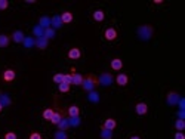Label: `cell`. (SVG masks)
<instances>
[{"mask_svg": "<svg viewBox=\"0 0 185 139\" xmlns=\"http://www.w3.org/2000/svg\"><path fill=\"white\" fill-rule=\"evenodd\" d=\"M98 77H95V76H87V77H85V80H83V83H81V86H83V89L86 90L87 93L92 92V90H95V87L98 86Z\"/></svg>", "mask_w": 185, "mask_h": 139, "instance_id": "1", "label": "cell"}, {"mask_svg": "<svg viewBox=\"0 0 185 139\" xmlns=\"http://www.w3.org/2000/svg\"><path fill=\"white\" fill-rule=\"evenodd\" d=\"M152 27H150V25H141L138 28V37L141 40H144V41H147V40H150L152 37Z\"/></svg>", "mask_w": 185, "mask_h": 139, "instance_id": "2", "label": "cell"}, {"mask_svg": "<svg viewBox=\"0 0 185 139\" xmlns=\"http://www.w3.org/2000/svg\"><path fill=\"white\" fill-rule=\"evenodd\" d=\"M112 81H114V79H112V76L110 73H104L98 77V83L102 85V86H110Z\"/></svg>", "mask_w": 185, "mask_h": 139, "instance_id": "3", "label": "cell"}, {"mask_svg": "<svg viewBox=\"0 0 185 139\" xmlns=\"http://www.w3.org/2000/svg\"><path fill=\"white\" fill-rule=\"evenodd\" d=\"M104 37H105V40H108V41L116 40V39H117V30H116V28H112V27L107 28L105 33H104Z\"/></svg>", "mask_w": 185, "mask_h": 139, "instance_id": "4", "label": "cell"}, {"mask_svg": "<svg viewBox=\"0 0 185 139\" xmlns=\"http://www.w3.org/2000/svg\"><path fill=\"white\" fill-rule=\"evenodd\" d=\"M67 56L70 59H80L81 58V50H80L79 47H71L68 50V53H67Z\"/></svg>", "mask_w": 185, "mask_h": 139, "instance_id": "5", "label": "cell"}, {"mask_svg": "<svg viewBox=\"0 0 185 139\" xmlns=\"http://www.w3.org/2000/svg\"><path fill=\"white\" fill-rule=\"evenodd\" d=\"M181 99V96H179L176 92H169L167 95V105H176Z\"/></svg>", "mask_w": 185, "mask_h": 139, "instance_id": "6", "label": "cell"}, {"mask_svg": "<svg viewBox=\"0 0 185 139\" xmlns=\"http://www.w3.org/2000/svg\"><path fill=\"white\" fill-rule=\"evenodd\" d=\"M135 111H136L138 115H145V114L148 113V105H147L145 102H139V104H136V106H135Z\"/></svg>", "mask_w": 185, "mask_h": 139, "instance_id": "7", "label": "cell"}, {"mask_svg": "<svg viewBox=\"0 0 185 139\" xmlns=\"http://www.w3.org/2000/svg\"><path fill=\"white\" fill-rule=\"evenodd\" d=\"M15 77H16V73L13 71V70H6L5 73H3V81H6V83H11V81H13L15 80Z\"/></svg>", "mask_w": 185, "mask_h": 139, "instance_id": "8", "label": "cell"}, {"mask_svg": "<svg viewBox=\"0 0 185 139\" xmlns=\"http://www.w3.org/2000/svg\"><path fill=\"white\" fill-rule=\"evenodd\" d=\"M116 83H117L119 86H126V85L129 83V77H127V74L120 73L119 76L116 77Z\"/></svg>", "mask_w": 185, "mask_h": 139, "instance_id": "9", "label": "cell"}, {"mask_svg": "<svg viewBox=\"0 0 185 139\" xmlns=\"http://www.w3.org/2000/svg\"><path fill=\"white\" fill-rule=\"evenodd\" d=\"M71 74H73V85H76V86H79V85H81L83 83V80H85V77L81 76V74H77L76 73V70H71Z\"/></svg>", "mask_w": 185, "mask_h": 139, "instance_id": "10", "label": "cell"}, {"mask_svg": "<svg viewBox=\"0 0 185 139\" xmlns=\"http://www.w3.org/2000/svg\"><path fill=\"white\" fill-rule=\"evenodd\" d=\"M104 129H108V130H114L116 127H117V121L114 119H107L105 121H104Z\"/></svg>", "mask_w": 185, "mask_h": 139, "instance_id": "11", "label": "cell"}, {"mask_svg": "<svg viewBox=\"0 0 185 139\" xmlns=\"http://www.w3.org/2000/svg\"><path fill=\"white\" fill-rule=\"evenodd\" d=\"M111 68L114 71H120L121 68H123V61L120 59V58H114L111 61Z\"/></svg>", "mask_w": 185, "mask_h": 139, "instance_id": "12", "label": "cell"}, {"mask_svg": "<svg viewBox=\"0 0 185 139\" xmlns=\"http://www.w3.org/2000/svg\"><path fill=\"white\" fill-rule=\"evenodd\" d=\"M24 39H25V36H24V33L22 31H15V33L12 34V40L15 41V43H22L24 41Z\"/></svg>", "mask_w": 185, "mask_h": 139, "instance_id": "13", "label": "cell"}, {"mask_svg": "<svg viewBox=\"0 0 185 139\" xmlns=\"http://www.w3.org/2000/svg\"><path fill=\"white\" fill-rule=\"evenodd\" d=\"M51 25L53 27V28H61V27L64 25L62 24V21H61V15H55L52 20H51Z\"/></svg>", "mask_w": 185, "mask_h": 139, "instance_id": "14", "label": "cell"}, {"mask_svg": "<svg viewBox=\"0 0 185 139\" xmlns=\"http://www.w3.org/2000/svg\"><path fill=\"white\" fill-rule=\"evenodd\" d=\"M56 126H58V129H59V130L65 132L67 129L70 127V123H68V117H62V120H61V121L58 123V124H56Z\"/></svg>", "mask_w": 185, "mask_h": 139, "instance_id": "15", "label": "cell"}, {"mask_svg": "<svg viewBox=\"0 0 185 139\" xmlns=\"http://www.w3.org/2000/svg\"><path fill=\"white\" fill-rule=\"evenodd\" d=\"M93 20L96 21V22H102V21L105 20V13H104V11H101V9L95 11V12H93Z\"/></svg>", "mask_w": 185, "mask_h": 139, "instance_id": "16", "label": "cell"}, {"mask_svg": "<svg viewBox=\"0 0 185 139\" xmlns=\"http://www.w3.org/2000/svg\"><path fill=\"white\" fill-rule=\"evenodd\" d=\"M80 115V108L77 105H71L68 108V117H79Z\"/></svg>", "mask_w": 185, "mask_h": 139, "instance_id": "17", "label": "cell"}, {"mask_svg": "<svg viewBox=\"0 0 185 139\" xmlns=\"http://www.w3.org/2000/svg\"><path fill=\"white\" fill-rule=\"evenodd\" d=\"M61 21H62V24H70V22H73V13L64 12L61 15Z\"/></svg>", "mask_w": 185, "mask_h": 139, "instance_id": "18", "label": "cell"}, {"mask_svg": "<svg viewBox=\"0 0 185 139\" xmlns=\"http://www.w3.org/2000/svg\"><path fill=\"white\" fill-rule=\"evenodd\" d=\"M36 46L39 47V49H46L47 47V39L43 36V37H39V39L36 40Z\"/></svg>", "mask_w": 185, "mask_h": 139, "instance_id": "19", "label": "cell"}, {"mask_svg": "<svg viewBox=\"0 0 185 139\" xmlns=\"http://www.w3.org/2000/svg\"><path fill=\"white\" fill-rule=\"evenodd\" d=\"M87 99L90 101L92 104H98V102H99V93L95 92V90L89 92V93H87Z\"/></svg>", "mask_w": 185, "mask_h": 139, "instance_id": "20", "label": "cell"}, {"mask_svg": "<svg viewBox=\"0 0 185 139\" xmlns=\"http://www.w3.org/2000/svg\"><path fill=\"white\" fill-rule=\"evenodd\" d=\"M39 25L42 27L43 30H46V28H49V27H51V18H47V16H42V18H40Z\"/></svg>", "mask_w": 185, "mask_h": 139, "instance_id": "21", "label": "cell"}, {"mask_svg": "<svg viewBox=\"0 0 185 139\" xmlns=\"http://www.w3.org/2000/svg\"><path fill=\"white\" fill-rule=\"evenodd\" d=\"M9 41H11V37H9V36L0 34V47H7L9 46Z\"/></svg>", "mask_w": 185, "mask_h": 139, "instance_id": "22", "label": "cell"}, {"mask_svg": "<svg viewBox=\"0 0 185 139\" xmlns=\"http://www.w3.org/2000/svg\"><path fill=\"white\" fill-rule=\"evenodd\" d=\"M101 138L102 139H112V130H108V129H101Z\"/></svg>", "mask_w": 185, "mask_h": 139, "instance_id": "23", "label": "cell"}, {"mask_svg": "<svg viewBox=\"0 0 185 139\" xmlns=\"http://www.w3.org/2000/svg\"><path fill=\"white\" fill-rule=\"evenodd\" d=\"M22 43H24V46H25V47H33V46H36V40H34L33 37H25Z\"/></svg>", "mask_w": 185, "mask_h": 139, "instance_id": "24", "label": "cell"}, {"mask_svg": "<svg viewBox=\"0 0 185 139\" xmlns=\"http://www.w3.org/2000/svg\"><path fill=\"white\" fill-rule=\"evenodd\" d=\"M70 127H77L80 124V117H68Z\"/></svg>", "mask_w": 185, "mask_h": 139, "instance_id": "25", "label": "cell"}, {"mask_svg": "<svg viewBox=\"0 0 185 139\" xmlns=\"http://www.w3.org/2000/svg\"><path fill=\"white\" fill-rule=\"evenodd\" d=\"M43 36H45L47 40L53 39V37H55V30H53L52 27H49V28H46V30H45V34H43Z\"/></svg>", "mask_w": 185, "mask_h": 139, "instance_id": "26", "label": "cell"}, {"mask_svg": "<svg viewBox=\"0 0 185 139\" xmlns=\"http://www.w3.org/2000/svg\"><path fill=\"white\" fill-rule=\"evenodd\" d=\"M53 113H55V111H53L52 108H46V110L43 111V119H45V120H49V121H51Z\"/></svg>", "mask_w": 185, "mask_h": 139, "instance_id": "27", "label": "cell"}, {"mask_svg": "<svg viewBox=\"0 0 185 139\" xmlns=\"http://www.w3.org/2000/svg\"><path fill=\"white\" fill-rule=\"evenodd\" d=\"M62 117H64V115H61V113H56V111H55L52 115V119H51V121H52L53 124H58L61 120H62Z\"/></svg>", "mask_w": 185, "mask_h": 139, "instance_id": "28", "label": "cell"}, {"mask_svg": "<svg viewBox=\"0 0 185 139\" xmlns=\"http://www.w3.org/2000/svg\"><path fill=\"white\" fill-rule=\"evenodd\" d=\"M175 127H176V130H178V132H182V130H184L185 129V121L184 120H176V121H175Z\"/></svg>", "mask_w": 185, "mask_h": 139, "instance_id": "29", "label": "cell"}, {"mask_svg": "<svg viewBox=\"0 0 185 139\" xmlns=\"http://www.w3.org/2000/svg\"><path fill=\"white\" fill-rule=\"evenodd\" d=\"M0 104H2V105H11V99H9V96L3 95V93H0Z\"/></svg>", "mask_w": 185, "mask_h": 139, "instance_id": "30", "label": "cell"}, {"mask_svg": "<svg viewBox=\"0 0 185 139\" xmlns=\"http://www.w3.org/2000/svg\"><path fill=\"white\" fill-rule=\"evenodd\" d=\"M33 33L37 36V37H43V34H45V30L42 28L40 25H36L34 27V30H33Z\"/></svg>", "mask_w": 185, "mask_h": 139, "instance_id": "31", "label": "cell"}, {"mask_svg": "<svg viewBox=\"0 0 185 139\" xmlns=\"http://www.w3.org/2000/svg\"><path fill=\"white\" fill-rule=\"evenodd\" d=\"M53 81H55L56 85H61V83L64 81V74H61V73L55 74V76H53Z\"/></svg>", "mask_w": 185, "mask_h": 139, "instance_id": "32", "label": "cell"}, {"mask_svg": "<svg viewBox=\"0 0 185 139\" xmlns=\"http://www.w3.org/2000/svg\"><path fill=\"white\" fill-rule=\"evenodd\" d=\"M59 86V92H64V93H67V92H70V85H67V83H61V85H58Z\"/></svg>", "mask_w": 185, "mask_h": 139, "instance_id": "33", "label": "cell"}, {"mask_svg": "<svg viewBox=\"0 0 185 139\" xmlns=\"http://www.w3.org/2000/svg\"><path fill=\"white\" fill-rule=\"evenodd\" d=\"M64 83L67 85H73V74H64Z\"/></svg>", "mask_w": 185, "mask_h": 139, "instance_id": "34", "label": "cell"}, {"mask_svg": "<svg viewBox=\"0 0 185 139\" xmlns=\"http://www.w3.org/2000/svg\"><path fill=\"white\" fill-rule=\"evenodd\" d=\"M55 139H68L67 138V133L62 132V130H58V132L55 133V136H53Z\"/></svg>", "mask_w": 185, "mask_h": 139, "instance_id": "35", "label": "cell"}, {"mask_svg": "<svg viewBox=\"0 0 185 139\" xmlns=\"http://www.w3.org/2000/svg\"><path fill=\"white\" fill-rule=\"evenodd\" d=\"M7 6H9V2H7V0H0V11L7 9Z\"/></svg>", "mask_w": 185, "mask_h": 139, "instance_id": "36", "label": "cell"}, {"mask_svg": "<svg viewBox=\"0 0 185 139\" xmlns=\"http://www.w3.org/2000/svg\"><path fill=\"white\" fill-rule=\"evenodd\" d=\"M5 139H16V133L15 132H7L5 135Z\"/></svg>", "mask_w": 185, "mask_h": 139, "instance_id": "37", "label": "cell"}, {"mask_svg": "<svg viewBox=\"0 0 185 139\" xmlns=\"http://www.w3.org/2000/svg\"><path fill=\"white\" fill-rule=\"evenodd\" d=\"M178 105H179V110H184V111H185V99H184V98H181V99H179Z\"/></svg>", "mask_w": 185, "mask_h": 139, "instance_id": "38", "label": "cell"}, {"mask_svg": "<svg viewBox=\"0 0 185 139\" xmlns=\"http://www.w3.org/2000/svg\"><path fill=\"white\" fill-rule=\"evenodd\" d=\"M30 139H42V136H40V133L34 132V133H31V135H30Z\"/></svg>", "mask_w": 185, "mask_h": 139, "instance_id": "39", "label": "cell"}, {"mask_svg": "<svg viewBox=\"0 0 185 139\" xmlns=\"http://www.w3.org/2000/svg\"><path fill=\"white\" fill-rule=\"evenodd\" d=\"M175 139H185V135L182 132H176L175 133Z\"/></svg>", "mask_w": 185, "mask_h": 139, "instance_id": "40", "label": "cell"}, {"mask_svg": "<svg viewBox=\"0 0 185 139\" xmlns=\"http://www.w3.org/2000/svg\"><path fill=\"white\" fill-rule=\"evenodd\" d=\"M178 115H179V120H184V117H185V111H184V110H179Z\"/></svg>", "mask_w": 185, "mask_h": 139, "instance_id": "41", "label": "cell"}, {"mask_svg": "<svg viewBox=\"0 0 185 139\" xmlns=\"http://www.w3.org/2000/svg\"><path fill=\"white\" fill-rule=\"evenodd\" d=\"M130 139H141V138H139V136H132Z\"/></svg>", "mask_w": 185, "mask_h": 139, "instance_id": "42", "label": "cell"}, {"mask_svg": "<svg viewBox=\"0 0 185 139\" xmlns=\"http://www.w3.org/2000/svg\"><path fill=\"white\" fill-rule=\"evenodd\" d=\"M2 110H3V105H2V104H0V113H2Z\"/></svg>", "mask_w": 185, "mask_h": 139, "instance_id": "43", "label": "cell"}]
</instances>
